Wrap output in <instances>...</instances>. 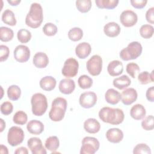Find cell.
Returning a JSON list of instances; mask_svg holds the SVG:
<instances>
[{
  "label": "cell",
  "mask_w": 154,
  "mask_h": 154,
  "mask_svg": "<svg viewBox=\"0 0 154 154\" xmlns=\"http://www.w3.org/2000/svg\"><path fill=\"white\" fill-rule=\"evenodd\" d=\"M20 0H7V2L12 6H17L20 3Z\"/></svg>",
  "instance_id": "cell-49"
},
{
  "label": "cell",
  "mask_w": 154,
  "mask_h": 154,
  "mask_svg": "<svg viewBox=\"0 0 154 154\" xmlns=\"http://www.w3.org/2000/svg\"><path fill=\"white\" fill-rule=\"evenodd\" d=\"M146 96L147 99L151 102H154V87L152 86L150 87H149L147 91H146Z\"/></svg>",
  "instance_id": "cell-47"
},
{
  "label": "cell",
  "mask_w": 154,
  "mask_h": 154,
  "mask_svg": "<svg viewBox=\"0 0 154 154\" xmlns=\"http://www.w3.org/2000/svg\"><path fill=\"white\" fill-rule=\"evenodd\" d=\"M99 117L105 123L117 125L123 122L125 115L121 109L105 106L100 109Z\"/></svg>",
  "instance_id": "cell-1"
},
{
  "label": "cell",
  "mask_w": 154,
  "mask_h": 154,
  "mask_svg": "<svg viewBox=\"0 0 154 154\" xmlns=\"http://www.w3.org/2000/svg\"><path fill=\"white\" fill-rule=\"evenodd\" d=\"M138 97L137 91L134 88H129L124 90L121 93V100L125 105H130L134 103Z\"/></svg>",
  "instance_id": "cell-14"
},
{
  "label": "cell",
  "mask_w": 154,
  "mask_h": 154,
  "mask_svg": "<svg viewBox=\"0 0 154 154\" xmlns=\"http://www.w3.org/2000/svg\"><path fill=\"white\" fill-rule=\"evenodd\" d=\"M121 28L118 23L114 22L107 23L103 27V32L109 37H116L120 33Z\"/></svg>",
  "instance_id": "cell-20"
},
{
  "label": "cell",
  "mask_w": 154,
  "mask_h": 154,
  "mask_svg": "<svg viewBox=\"0 0 154 154\" xmlns=\"http://www.w3.org/2000/svg\"><path fill=\"white\" fill-rule=\"evenodd\" d=\"M67 102L66 99L58 97L52 102L51 109L49 112V119L53 122H60L64 117Z\"/></svg>",
  "instance_id": "cell-3"
},
{
  "label": "cell",
  "mask_w": 154,
  "mask_h": 154,
  "mask_svg": "<svg viewBox=\"0 0 154 154\" xmlns=\"http://www.w3.org/2000/svg\"><path fill=\"white\" fill-rule=\"evenodd\" d=\"M138 80L139 82L143 85H146L154 81L153 78V70L151 73H149L147 71H144L138 75Z\"/></svg>",
  "instance_id": "cell-32"
},
{
  "label": "cell",
  "mask_w": 154,
  "mask_h": 154,
  "mask_svg": "<svg viewBox=\"0 0 154 154\" xmlns=\"http://www.w3.org/2000/svg\"><path fill=\"white\" fill-rule=\"evenodd\" d=\"M43 19V8L41 5L37 2L32 3L25 18L26 25L32 28H37L41 25Z\"/></svg>",
  "instance_id": "cell-2"
},
{
  "label": "cell",
  "mask_w": 154,
  "mask_h": 154,
  "mask_svg": "<svg viewBox=\"0 0 154 154\" xmlns=\"http://www.w3.org/2000/svg\"><path fill=\"white\" fill-rule=\"evenodd\" d=\"M130 2L132 7H134L135 8L141 9L146 6L147 2V0H131Z\"/></svg>",
  "instance_id": "cell-45"
},
{
  "label": "cell",
  "mask_w": 154,
  "mask_h": 154,
  "mask_svg": "<svg viewBox=\"0 0 154 154\" xmlns=\"http://www.w3.org/2000/svg\"><path fill=\"white\" fill-rule=\"evenodd\" d=\"M32 105V112L34 116H42L48 108V101L46 97L42 93L34 94L31 99Z\"/></svg>",
  "instance_id": "cell-4"
},
{
  "label": "cell",
  "mask_w": 154,
  "mask_h": 154,
  "mask_svg": "<svg viewBox=\"0 0 154 154\" xmlns=\"http://www.w3.org/2000/svg\"><path fill=\"white\" fill-rule=\"evenodd\" d=\"M84 128L90 134H96L100 131V125L96 119L89 118L84 122Z\"/></svg>",
  "instance_id": "cell-21"
},
{
  "label": "cell",
  "mask_w": 154,
  "mask_h": 154,
  "mask_svg": "<svg viewBox=\"0 0 154 154\" xmlns=\"http://www.w3.org/2000/svg\"><path fill=\"white\" fill-rule=\"evenodd\" d=\"M78 84L80 88L82 89L90 88L93 85V79L86 75H81L78 79Z\"/></svg>",
  "instance_id": "cell-35"
},
{
  "label": "cell",
  "mask_w": 154,
  "mask_h": 154,
  "mask_svg": "<svg viewBox=\"0 0 154 154\" xmlns=\"http://www.w3.org/2000/svg\"><path fill=\"white\" fill-rule=\"evenodd\" d=\"M34 65L38 69L45 68L49 64V58L48 55L42 52H37L32 59Z\"/></svg>",
  "instance_id": "cell-19"
},
{
  "label": "cell",
  "mask_w": 154,
  "mask_h": 154,
  "mask_svg": "<svg viewBox=\"0 0 154 154\" xmlns=\"http://www.w3.org/2000/svg\"><path fill=\"white\" fill-rule=\"evenodd\" d=\"M119 1L118 0H96L95 3L99 8L113 9L116 8Z\"/></svg>",
  "instance_id": "cell-29"
},
{
  "label": "cell",
  "mask_w": 154,
  "mask_h": 154,
  "mask_svg": "<svg viewBox=\"0 0 154 154\" xmlns=\"http://www.w3.org/2000/svg\"><path fill=\"white\" fill-rule=\"evenodd\" d=\"M107 71L108 74L111 76H119L123 73V63L119 60H113L108 64Z\"/></svg>",
  "instance_id": "cell-18"
},
{
  "label": "cell",
  "mask_w": 154,
  "mask_h": 154,
  "mask_svg": "<svg viewBox=\"0 0 154 154\" xmlns=\"http://www.w3.org/2000/svg\"><path fill=\"white\" fill-rule=\"evenodd\" d=\"M1 153H8V149L6 146L1 144V150H0Z\"/></svg>",
  "instance_id": "cell-50"
},
{
  "label": "cell",
  "mask_w": 154,
  "mask_h": 154,
  "mask_svg": "<svg viewBox=\"0 0 154 154\" xmlns=\"http://www.w3.org/2000/svg\"><path fill=\"white\" fill-rule=\"evenodd\" d=\"M30 54L29 49L25 45H18L14 50V58L19 63L26 62L30 57Z\"/></svg>",
  "instance_id": "cell-12"
},
{
  "label": "cell",
  "mask_w": 154,
  "mask_h": 154,
  "mask_svg": "<svg viewBox=\"0 0 154 154\" xmlns=\"http://www.w3.org/2000/svg\"><path fill=\"white\" fill-rule=\"evenodd\" d=\"M14 37L13 31L6 26L0 28V40L2 42H7L13 39Z\"/></svg>",
  "instance_id": "cell-31"
},
{
  "label": "cell",
  "mask_w": 154,
  "mask_h": 154,
  "mask_svg": "<svg viewBox=\"0 0 154 154\" xmlns=\"http://www.w3.org/2000/svg\"><path fill=\"white\" fill-rule=\"evenodd\" d=\"M78 69L79 64L78 61L73 58H69L65 61L61 73L66 78H73L77 75Z\"/></svg>",
  "instance_id": "cell-9"
},
{
  "label": "cell",
  "mask_w": 154,
  "mask_h": 154,
  "mask_svg": "<svg viewBox=\"0 0 154 154\" xmlns=\"http://www.w3.org/2000/svg\"><path fill=\"white\" fill-rule=\"evenodd\" d=\"M24 137V132L22 128L18 126H12L8 131L7 141L10 146L14 147L21 144Z\"/></svg>",
  "instance_id": "cell-7"
},
{
  "label": "cell",
  "mask_w": 154,
  "mask_h": 154,
  "mask_svg": "<svg viewBox=\"0 0 154 154\" xmlns=\"http://www.w3.org/2000/svg\"><path fill=\"white\" fill-rule=\"evenodd\" d=\"M40 87L45 91H52L53 90L57 84L55 79L51 76H46L42 78L39 82Z\"/></svg>",
  "instance_id": "cell-23"
},
{
  "label": "cell",
  "mask_w": 154,
  "mask_h": 154,
  "mask_svg": "<svg viewBox=\"0 0 154 154\" xmlns=\"http://www.w3.org/2000/svg\"><path fill=\"white\" fill-rule=\"evenodd\" d=\"M153 116L149 115L146 117L141 122V126L143 129L146 131H152L154 128Z\"/></svg>",
  "instance_id": "cell-42"
},
{
  "label": "cell",
  "mask_w": 154,
  "mask_h": 154,
  "mask_svg": "<svg viewBox=\"0 0 154 154\" xmlns=\"http://www.w3.org/2000/svg\"><path fill=\"white\" fill-rule=\"evenodd\" d=\"M146 20L151 23H154V7H152L147 10L146 13Z\"/></svg>",
  "instance_id": "cell-46"
},
{
  "label": "cell",
  "mask_w": 154,
  "mask_h": 154,
  "mask_svg": "<svg viewBox=\"0 0 154 154\" xmlns=\"http://www.w3.org/2000/svg\"><path fill=\"white\" fill-rule=\"evenodd\" d=\"M0 120H1V131H0V132H2L4 131V128H5V122L4 121V120L2 119H1Z\"/></svg>",
  "instance_id": "cell-51"
},
{
  "label": "cell",
  "mask_w": 154,
  "mask_h": 154,
  "mask_svg": "<svg viewBox=\"0 0 154 154\" xmlns=\"http://www.w3.org/2000/svg\"><path fill=\"white\" fill-rule=\"evenodd\" d=\"M27 145L32 154H46L47 153L39 138H30L27 141Z\"/></svg>",
  "instance_id": "cell-13"
},
{
  "label": "cell",
  "mask_w": 154,
  "mask_h": 154,
  "mask_svg": "<svg viewBox=\"0 0 154 154\" xmlns=\"http://www.w3.org/2000/svg\"><path fill=\"white\" fill-rule=\"evenodd\" d=\"M146 114L145 108L141 104H135L130 110V115L131 117L136 120H140L144 118Z\"/></svg>",
  "instance_id": "cell-24"
},
{
  "label": "cell",
  "mask_w": 154,
  "mask_h": 154,
  "mask_svg": "<svg viewBox=\"0 0 154 154\" xmlns=\"http://www.w3.org/2000/svg\"><path fill=\"white\" fill-rule=\"evenodd\" d=\"M26 128L29 133L34 135H39L44 131V125L39 120H32L27 123Z\"/></svg>",
  "instance_id": "cell-22"
},
{
  "label": "cell",
  "mask_w": 154,
  "mask_h": 154,
  "mask_svg": "<svg viewBox=\"0 0 154 154\" xmlns=\"http://www.w3.org/2000/svg\"><path fill=\"white\" fill-rule=\"evenodd\" d=\"M8 98L13 101L18 100L21 95V90L20 87L16 85H10L7 89Z\"/></svg>",
  "instance_id": "cell-30"
},
{
  "label": "cell",
  "mask_w": 154,
  "mask_h": 154,
  "mask_svg": "<svg viewBox=\"0 0 154 154\" xmlns=\"http://www.w3.org/2000/svg\"><path fill=\"white\" fill-rule=\"evenodd\" d=\"M58 31L57 26L51 22L46 23L43 27V33L48 36H53L55 35Z\"/></svg>",
  "instance_id": "cell-39"
},
{
  "label": "cell",
  "mask_w": 154,
  "mask_h": 154,
  "mask_svg": "<svg viewBox=\"0 0 154 154\" xmlns=\"http://www.w3.org/2000/svg\"><path fill=\"white\" fill-rule=\"evenodd\" d=\"M134 154H150L151 150L149 146H148L146 144L144 143H140L137 144L133 150Z\"/></svg>",
  "instance_id": "cell-40"
},
{
  "label": "cell",
  "mask_w": 154,
  "mask_h": 154,
  "mask_svg": "<svg viewBox=\"0 0 154 154\" xmlns=\"http://www.w3.org/2000/svg\"><path fill=\"white\" fill-rule=\"evenodd\" d=\"M97 95L94 92L89 91L82 93L79 99L80 105L84 108L93 107L97 102Z\"/></svg>",
  "instance_id": "cell-10"
},
{
  "label": "cell",
  "mask_w": 154,
  "mask_h": 154,
  "mask_svg": "<svg viewBox=\"0 0 154 154\" xmlns=\"http://www.w3.org/2000/svg\"><path fill=\"white\" fill-rule=\"evenodd\" d=\"M112 84L116 88L119 90H123L129 86L131 84V81L127 75H123L120 77L115 78L113 80Z\"/></svg>",
  "instance_id": "cell-26"
},
{
  "label": "cell",
  "mask_w": 154,
  "mask_h": 154,
  "mask_svg": "<svg viewBox=\"0 0 154 154\" xmlns=\"http://www.w3.org/2000/svg\"><path fill=\"white\" fill-rule=\"evenodd\" d=\"M88 73L94 76L99 75L102 69V59L98 55H93L86 63Z\"/></svg>",
  "instance_id": "cell-8"
},
{
  "label": "cell",
  "mask_w": 154,
  "mask_h": 154,
  "mask_svg": "<svg viewBox=\"0 0 154 154\" xmlns=\"http://www.w3.org/2000/svg\"><path fill=\"white\" fill-rule=\"evenodd\" d=\"M143 48L138 42H132L120 52V57L124 61L137 59L142 53Z\"/></svg>",
  "instance_id": "cell-5"
},
{
  "label": "cell",
  "mask_w": 154,
  "mask_h": 154,
  "mask_svg": "<svg viewBox=\"0 0 154 154\" xmlns=\"http://www.w3.org/2000/svg\"><path fill=\"white\" fill-rule=\"evenodd\" d=\"M17 37L20 43H26L31 38V33L26 29H20L17 33Z\"/></svg>",
  "instance_id": "cell-38"
},
{
  "label": "cell",
  "mask_w": 154,
  "mask_h": 154,
  "mask_svg": "<svg viewBox=\"0 0 154 154\" xmlns=\"http://www.w3.org/2000/svg\"><path fill=\"white\" fill-rule=\"evenodd\" d=\"M106 138L112 143H119L123 138V133L119 128H110L106 132Z\"/></svg>",
  "instance_id": "cell-16"
},
{
  "label": "cell",
  "mask_w": 154,
  "mask_h": 154,
  "mask_svg": "<svg viewBox=\"0 0 154 154\" xmlns=\"http://www.w3.org/2000/svg\"><path fill=\"white\" fill-rule=\"evenodd\" d=\"M10 54V49L8 46L1 45L0 46V61L3 62L7 60Z\"/></svg>",
  "instance_id": "cell-44"
},
{
  "label": "cell",
  "mask_w": 154,
  "mask_h": 154,
  "mask_svg": "<svg viewBox=\"0 0 154 154\" xmlns=\"http://www.w3.org/2000/svg\"><path fill=\"white\" fill-rule=\"evenodd\" d=\"M15 154H28V151L25 147H20L16 149L14 151Z\"/></svg>",
  "instance_id": "cell-48"
},
{
  "label": "cell",
  "mask_w": 154,
  "mask_h": 154,
  "mask_svg": "<svg viewBox=\"0 0 154 154\" xmlns=\"http://www.w3.org/2000/svg\"><path fill=\"white\" fill-rule=\"evenodd\" d=\"M27 114L23 111H17L13 117V122L17 125H23L27 122Z\"/></svg>",
  "instance_id": "cell-37"
},
{
  "label": "cell",
  "mask_w": 154,
  "mask_h": 154,
  "mask_svg": "<svg viewBox=\"0 0 154 154\" xmlns=\"http://www.w3.org/2000/svg\"><path fill=\"white\" fill-rule=\"evenodd\" d=\"M13 110V104L8 101L3 102L1 105V112L2 114L7 116L10 114Z\"/></svg>",
  "instance_id": "cell-43"
},
{
  "label": "cell",
  "mask_w": 154,
  "mask_h": 154,
  "mask_svg": "<svg viewBox=\"0 0 154 154\" xmlns=\"http://www.w3.org/2000/svg\"><path fill=\"white\" fill-rule=\"evenodd\" d=\"M58 88L60 91L64 94H71L75 88V83L73 79L66 78L60 81Z\"/></svg>",
  "instance_id": "cell-15"
},
{
  "label": "cell",
  "mask_w": 154,
  "mask_h": 154,
  "mask_svg": "<svg viewBox=\"0 0 154 154\" xmlns=\"http://www.w3.org/2000/svg\"><path fill=\"white\" fill-rule=\"evenodd\" d=\"M68 37L73 42L79 41L83 37V31L80 28L74 27L69 31Z\"/></svg>",
  "instance_id": "cell-33"
},
{
  "label": "cell",
  "mask_w": 154,
  "mask_h": 154,
  "mask_svg": "<svg viewBox=\"0 0 154 154\" xmlns=\"http://www.w3.org/2000/svg\"><path fill=\"white\" fill-rule=\"evenodd\" d=\"M105 99L108 103L116 105L121 99V94L115 89L109 88L105 94Z\"/></svg>",
  "instance_id": "cell-25"
},
{
  "label": "cell",
  "mask_w": 154,
  "mask_h": 154,
  "mask_svg": "<svg viewBox=\"0 0 154 154\" xmlns=\"http://www.w3.org/2000/svg\"><path fill=\"white\" fill-rule=\"evenodd\" d=\"M91 51V46L87 42L80 43L75 48L76 55L80 59L86 58L90 54Z\"/></svg>",
  "instance_id": "cell-17"
},
{
  "label": "cell",
  "mask_w": 154,
  "mask_h": 154,
  "mask_svg": "<svg viewBox=\"0 0 154 154\" xmlns=\"http://www.w3.org/2000/svg\"><path fill=\"white\" fill-rule=\"evenodd\" d=\"M91 4L90 0H78L76 1V7L78 10L82 13L88 12L91 9Z\"/></svg>",
  "instance_id": "cell-34"
},
{
  "label": "cell",
  "mask_w": 154,
  "mask_h": 154,
  "mask_svg": "<svg viewBox=\"0 0 154 154\" xmlns=\"http://www.w3.org/2000/svg\"><path fill=\"white\" fill-rule=\"evenodd\" d=\"M1 19L4 23L10 26H14L17 23L14 13L9 9L5 10L2 13Z\"/></svg>",
  "instance_id": "cell-27"
},
{
  "label": "cell",
  "mask_w": 154,
  "mask_h": 154,
  "mask_svg": "<svg viewBox=\"0 0 154 154\" xmlns=\"http://www.w3.org/2000/svg\"><path fill=\"white\" fill-rule=\"evenodd\" d=\"M45 146L46 149L52 152L57 150L60 146L59 139L57 136H51L48 137L45 143Z\"/></svg>",
  "instance_id": "cell-28"
},
{
  "label": "cell",
  "mask_w": 154,
  "mask_h": 154,
  "mask_svg": "<svg viewBox=\"0 0 154 154\" xmlns=\"http://www.w3.org/2000/svg\"><path fill=\"white\" fill-rule=\"evenodd\" d=\"M126 72L132 78H135L138 74V73L140 71V69L139 66L135 63H130L126 65Z\"/></svg>",
  "instance_id": "cell-41"
},
{
  "label": "cell",
  "mask_w": 154,
  "mask_h": 154,
  "mask_svg": "<svg viewBox=\"0 0 154 154\" xmlns=\"http://www.w3.org/2000/svg\"><path fill=\"white\" fill-rule=\"evenodd\" d=\"M100 143L98 140L92 137H85L82 141L81 154H94L99 149Z\"/></svg>",
  "instance_id": "cell-6"
},
{
  "label": "cell",
  "mask_w": 154,
  "mask_h": 154,
  "mask_svg": "<svg viewBox=\"0 0 154 154\" xmlns=\"http://www.w3.org/2000/svg\"><path fill=\"white\" fill-rule=\"evenodd\" d=\"M153 26L149 24H144L142 25L140 29V34L141 36L146 39L151 38L153 36Z\"/></svg>",
  "instance_id": "cell-36"
},
{
  "label": "cell",
  "mask_w": 154,
  "mask_h": 154,
  "mask_svg": "<svg viewBox=\"0 0 154 154\" xmlns=\"http://www.w3.org/2000/svg\"><path fill=\"white\" fill-rule=\"evenodd\" d=\"M120 21L125 27H132L134 26L138 21L137 14L133 11L126 10L121 13Z\"/></svg>",
  "instance_id": "cell-11"
}]
</instances>
